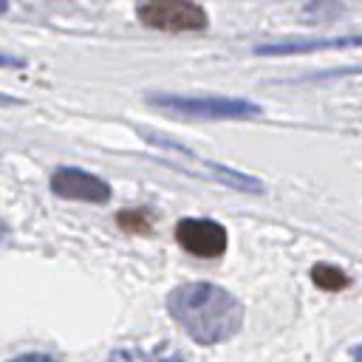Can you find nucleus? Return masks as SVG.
<instances>
[{
	"mask_svg": "<svg viewBox=\"0 0 362 362\" xmlns=\"http://www.w3.org/2000/svg\"><path fill=\"white\" fill-rule=\"evenodd\" d=\"M311 280L322 288V291H339L348 286V274L339 269V266H331V263H317L311 269Z\"/></svg>",
	"mask_w": 362,
	"mask_h": 362,
	"instance_id": "obj_8",
	"label": "nucleus"
},
{
	"mask_svg": "<svg viewBox=\"0 0 362 362\" xmlns=\"http://www.w3.org/2000/svg\"><path fill=\"white\" fill-rule=\"evenodd\" d=\"M11 362H57V359L42 356V354H23V356H14Z\"/></svg>",
	"mask_w": 362,
	"mask_h": 362,
	"instance_id": "obj_10",
	"label": "nucleus"
},
{
	"mask_svg": "<svg viewBox=\"0 0 362 362\" xmlns=\"http://www.w3.org/2000/svg\"><path fill=\"white\" fill-rule=\"evenodd\" d=\"M175 240L181 243V249L187 255L204 257V260L221 257L226 252V246H229L226 229L212 218H184V221H178Z\"/></svg>",
	"mask_w": 362,
	"mask_h": 362,
	"instance_id": "obj_4",
	"label": "nucleus"
},
{
	"mask_svg": "<svg viewBox=\"0 0 362 362\" xmlns=\"http://www.w3.org/2000/svg\"><path fill=\"white\" fill-rule=\"evenodd\" d=\"M170 317L198 345H218L232 339L243 325V303L223 286L192 280L167 294Z\"/></svg>",
	"mask_w": 362,
	"mask_h": 362,
	"instance_id": "obj_1",
	"label": "nucleus"
},
{
	"mask_svg": "<svg viewBox=\"0 0 362 362\" xmlns=\"http://www.w3.org/2000/svg\"><path fill=\"white\" fill-rule=\"evenodd\" d=\"M0 105H17V99H11V96H3V93H0Z\"/></svg>",
	"mask_w": 362,
	"mask_h": 362,
	"instance_id": "obj_13",
	"label": "nucleus"
},
{
	"mask_svg": "<svg viewBox=\"0 0 362 362\" xmlns=\"http://www.w3.org/2000/svg\"><path fill=\"white\" fill-rule=\"evenodd\" d=\"M351 362H362V345H356V348H354V354H351Z\"/></svg>",
	"mask_w": 362,
	"mask_h": 362,
	"instance_id": "obj_12",
	"label": "nucleus"
},
{
	"mask_svg": "<svg viewBox=\"0 0 362 362\" xmlns=\"http://www.w3.org/2000/svg\"><path fill=\"white\" fill-rule=\"evenodd\" d=\"M3 235H6V226H3V223H0V240H3Z\"/></svg>",
	"mask_w": 362,
	"mask_h": 362,
	"instance_id": "obj_15",
	"label": "nucleus"
},
{
	"mask_svg": "<svg viewBox=\"0 0 362 362\" xmlns=\"http://www.w3.org/2000/svg\"><path fill=\"white\" fill-rule=\"evenodd\" d=\"M51 189L54 195L59 198H68V201H85V204H105L110 201V187L107 181L85 173V170H76V167H62L51 175Z\"/></svg>",
	"mask_w": 362,
	"mask_h": 362,
	"instance_id": "obj_5",
	"label": "nucleus"
},
{
	"mask_svg": "<svg viewBox=\"0 0 362 362\" xmlns=\"http://www.w3.org/2000/svg\"><path fill=\"white\" fill-rule=\"evenodd\" d=\"M362 45V37H328V40H288V42H266L257 45L255 54H308V51H328V48H351Z\"/></svg>",
	"mask_w": 362,
	"mask_h": 362,
	"instance_id": "obj_6",
	"label": "nucleus"
},
{
	"mask_svg": "<svg viewBox=\"0 0 362 362\" xmlns=\"http://www.w3.org/2000/svg\"><path fill=\"white\" fill-rule=\"evenodd\" d=\"M139 20L158 31H201L206 25V11L192 0H144L139 6Z\"/></svg>",
	"mask_w": 362,
	"mask_h": 362,
	"instance_id": "obj_3",
	"label": "nucleus"
},
{
	"mask_svg": "<svg viewBox=\"0 0 362 362\" xmlns=\"http://www.w3.org/2000/svg\"><path fill=\"white\" fill-rule=\"evenodd\" d=\"M119 223H122L124 229H130V232H144V229L150 226L147 215H141V212H122V215H119Z\"/></svg>",
	"mask_w": 362,
	"mask_h": 362,
	"instance_id": "obj_9",
	"label": "nucleus"
},
{
	"mask_svg": "<svg viewBox=\"0 0 362 362\" xmlns=\"http://www.w3.org/2000/svg\"><path fill=\"white\" fill-rule=\"evenodd\" d=\"M0 65H6V68H20L23 62H20V59H14V57H6V54H0Z\"/></svg>",
	"mask_w": 362,
	"mask_h": 362,
	"instance_id": "obj_11",
	"label": "nucleus"
},
{
	"mask_svg": "<svg viewBox=\"0 0 362 362\" xmlns=\"http://www.w3.org/2000/svg\"><path fill=\"white\" fill-rule=\"evenodd\" d=\"M107 362H184L181 351L170 342H153V345H127L116 348Z\"/></svg>",
	"mask_w": 362,
	"mask_h": 362,
	"instance_id": "obj_7",
	"label": "nucleus"
},
{
	"mask_svg": "<svg viewBox=\"0 0 362 362\" xmlns=\"http://www.w3.org/2000/svg\"><path fill=\"white\" fill-rule=\"evenodd\" d=\"M8 8V0H0V11H6Z\"/></svg>",
	"mask_w": 362,
	"mask_h": 362,
	"instance_id": "obj_14",
	"label": "nucleus"
},
{
	"mask_svg": "<svg viewBox=\"0 0 362 362\" xmlns=\"http://www.w3.org/2000/svg\"><path fill=\"white\" fill-rule=\"evenodd\" d=\"M147 102L173 116H189V119H255V116H260V105H255L249 99H232V96L150 93Z\"/></svg>",
	"mask_w": 362,
	"mask_h": 362,
	"instance_id": "obj_2",
	"label": "nucleus"
}]
</instances>
